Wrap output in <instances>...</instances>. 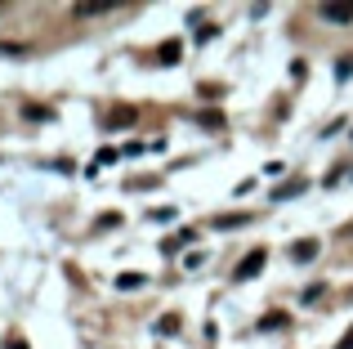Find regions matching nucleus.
<instances>
[{
    "label": "nucleus",
    "instance_id": "1",
    "mask_svg": "<svg viewBox=\"0 0 353 349\" xmlns=\"http://www.w3.org/2000/svg\"><path fill=\"white\" fill-rule=\"evenodd\" d=\"M322 23H331V27H349V23H353V0H336V5H322Z\"/></svg>",
    "mask_w": 353,
    "mask_h": 349
},
{
    "label": "nucleus",
    "instance_id": "2",
    "mask_svg": "<svg viewBox=\"0 0 353 349\" xmlns=\"http://www.w3.org/2000/svg\"><path fill=\"white\" fill-rule=\"evenodd\" d=\"M264 260H268V251H264V246H255V251H250L246 260L237 264V282H250V278H259V269H264Z\"/></svg>",
    "mask_w": 353,
    "mask_h": 349
},
{
    "label": "nucleus",
    "instance_id": "3",
    "mask_svg": "<svg viewBox=\"0 0 353 349\" xmlns=\"http://www.w3.org/2000/svg\"><path fill=\"white\" fill-rule=\"evenodd\" d=\"M318 251H322V242H318V237H300V242L291 246V260H295V264H309Z\"/></svg>",
    "mask_w": 353,
    "mask_h": 349
},
{
    "label": "nucleus",
    "instance_id": "4",
    "mask_svg": "<svg viewBox=\"0 0 353 349\" xmlns=\"http://www.w3.org/2000/svg\"><path fill=\"white\" fill-rule=\"evenodd\" d=\"M72 14H77V18H99V14H112V0H90V5H77Z\"/></svg>",
    "mask_w": 353,
    "mask_h": 349
},
{
    "label": "nucleus",
    "instance_id": "5",
    "mask_svg": "<svg viewBox=\"0 0 353 349\" xmlns=\"http://www.w3.org/2000/svg\"><path fill=\"white\" fill-rule=\"evenodd\" d=\"M134 117H139V112H134L130 103H117L112 112H108V126H134Z\"/></svg>",
    "mask_w": 353,
    "mask_h": 349
},
{
    "label": "nucleus",
    "instance_id": "6",
    "mask_svg": "<svg viewBox=\"0 0 353 349\" xmlns=\"http://www.w3.org/2000/svg\"><path fill=\"white\" fill-rule=\"evenodd\" d=\"M241 224H250V215H241V210L237 215H215V228H224V233L228 228H241Z\"/></svg>",
    "mask_w": 353,
    "mask_h": 349
},
{
    "label": "nucleus",
    "instance_id": "7",
    "mask_svg": "<svg viewBox=\"0 0 353 349\" xmlns=\"http://www.w3.org/2000/svg\"><path fill=\"white\" fill-rule=\"evenodd\" d=\"M143 282H148L143 273H134V269H130V273H121V278H117V287H121V291H139Z\"/></svg>",
    "mask_w": 353,
    "mask_h": 349
},
{
    "label": "nucleus",
    "instance_id": "8",
    "mask_svg": "<svg viewBox=\"0 0 353 349\" xmlns=\"http://www.w3.org/2000/svg\"><path fill=\"white\" fill-rule=\"evenodd\" d=\"M277 327H286V314L277 309V314H264L259 318V332H277Z\"/></svg>",
    "mask_w": 353,
    "mask_h": 349
},
{
    "label": "nucleus",
    "instance_id": "9",
    "mask_svg": "<svg viewBox=\"0 0 353 349\" xmlns=\"http://www.w3.org/2000/svg\"><path fill=\"white\" fill-rule=\"evenodd\" d=\"M157 332H161V336H174V332H179V314H161V318H157Z\"/></svg>",
    "mask_w": 353,
    "mask_h": 349
},
{
    "label": "nucleus",
    "instance_id": "10",
    "mask_svg": "<svg viewBox=\"0 0 353 349\" xmlns=\"http://www.w3.org/2000/svg\"><path fill=\"white\" fill-rule=\"evenodd\" d=\"M179 50H183L179 41H165L161 50H157V59H161V63H179Z\"/></svg>",
    "mask_w": 353,
    "mask_h": 349
},
{
    "label": "nucleus",
    "instance_id": "11",
    "mask_svg": "<svg viewBox=\"0 0 353 349\" xmlns=\"http://www.w3.org/2000/svg\"><path fill=\"white\" fill-rule=\"evenodd\" d=\"M300 192H304V179H291V183H282L273 197H277V201H286V197H300Z\"/></svg>",
    "mask_w": 353,
    "mask_h": 349
},
{
    "label": "nucleus",
    "instance_id": "12",
    "mask_svg": "<svg viewBox=\"0 0 353 349\" xmlns=\"http://www.w3.org/2000/svg\"><path fill=\"white\" fill-rule=\"evenodd\" d=\"M192 237H197V233H192V228H183V233H174L170 242H165V251H179V246H188Z\"/></svg>",
    "mask_w": 353,
    "mask_h": 349
},
{
    "label": "nucleus",
    "instance_id": "13",
    "mask_svg": "<svg viewBox=\"0 0 353 349\" xmlns=\"http://www.w3.org/2000/svg\"><path fill=\"white\" fill-rule=\"evenodd\" d=\"M0 54H14V59H32V45H5V41H0Z\"/></svg>",
    "mask_w": 353,
    "mask_h": 349
},
{
    "label": "nucleus",
    "instance_id": "14",
    "mask_svg": "<svg viewBox=\"0 0 353 349\" xmlns=\"http://www.w3.org/2000/svg\"><path fill=\"white\" fill-rule=\"evenodd\" d=\"M336 77H340V81H349V77H353V54H345V59H340V68H336Z\"/></svg>",
    "mask_w": 353,
    "mask_h": 349
},
{
    "label": "nucleus",
    "instance_id": "15",
    "mask_svg": "<svg viewBox=\"0 0 353 349\" xmlns=\"http://www.w3.org/2000/svg\"><path fill=\"white\" fill-rule=\"evenodd\" d=\"M201 126H210V130H224V117H219V112H201Z\"/></svg>",
    "mask_w": 353,
    "mask_h": 349
},
{
    "label": "nucleus",
    "instance_id": "16",
    "mask_svg": "<svg viewBox=\"0 0 353 349\" xmlns=\"http://www.w3.org/2000/svg\"><path fill=\"white\" fill-rule=\"evenodd\" d=\"M121 157V152L117 148H103V152H99V157H94V166H112V161Z\"/></svg>",
    "mask_w": 353,
    "mask_h": 349
},
{
    "label": "nucleus",
    "instance_id": "17",
    "mask_svg": "<svg viewBox=\"0 0 353 349\" xmlns=\"http://www.w3.org/2000/svg\"><path fill=\"white\" fill-rule=\"evenodd\" d=\"M336 349H353V327H349L345 336H340V345H336Z\"/></svg>",
    "mask_w": 353,
    "mask_h": 349
}]
</instances>
